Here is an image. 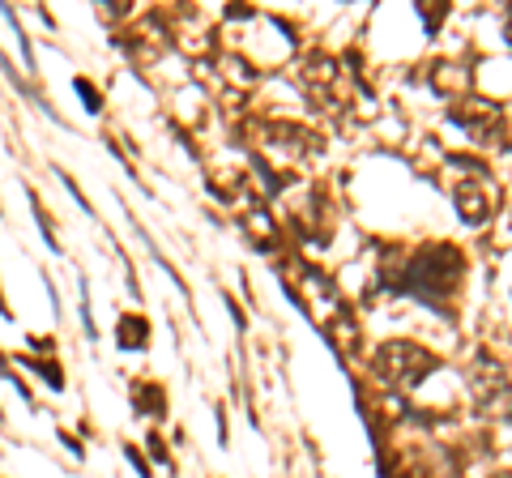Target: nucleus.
I'll return each mask as SVG.
<instances>
[{"instance_id": "nucleus-1", "label": "nucleus", "mask_w": 512, "mask_h": 478, "mask_svg": "<svg viewBox=\"0 0 512 478\" xmlns=\"http://www.w3.org/2000/svg\"><path fill=\"white\" fill-rule=\"evenodd\" d=\"M461 274H466V257L448 244H427L423 252H414L402 269V291H414L423 299H448L461 286Z\"/></svg>"}, {"instance_id": "nucleus-2", "label": "nucleus", "mask_w": 512, "mask_h": 478, "mask_svg": "<svg viewBox=\"0 0 512 478\" xmlns=\"http://www.w3.org/2000/svg\"><path fill=\"white\" fill-rule=\"evenodd\" d=\"M431 368H436V359L414 342H389L380 350V372L389 380H397V385H419Z\"/></svg>"}, {"instance_id": "nucleus-3", "label": "nucleus", "mask_w": 512, "mask_h": 478, "mask_svg": "<svg viewBox=\"0 0 512 478\" xmlns=\"http://www.w3.org/2000/svg\"><path fill=\"white\" fill-rule=\"evenodd\" d=\"M457 120L466 124V129H470L478 141H491L495 129H500V111L487 107V103H466V107L457 111Z\"/></svg>"}, {"instance_id": "nucleus-4", "label": "nucleus", "mask_w": 512, "mask_h": 478, "mask_svg": "<svg viewBox=\"0 0 512 478\" xmlns=\"http://www.w3.org/2000/svg\"><path fill=\"white\" fill-rule=\"evenodd\" d=\"M457 210H461V218L478 227V222H487V214H491V197L478 184H461L457 188Z\"/></svg>"}, {"instance_id": "nucleus-5", "label": "nucleus", "mask_w": 512, "mask_h": 478, "mask_svg": "<svg viewBox=\"0 0 512 478\" xmlns=\"http://www.w3.org/2000/svg\"><path fill=\"white\" fill-rule=\"evenodd\" d=\"M120 338L128 346H141V338H146V321H141V316H124V321H120Z\"/></svg>"}, {"instance_id": "nucleus-6", "label": "nucleus", "mask_w": 512, "mask_h": 478, "mask_svg": "<svg viewBox=\"0 0 512 478\" xmlns=\"http://www.w3.org/2000/svg\"><path fill=\"white\" fill-rule=\"evenodd\" d=\"M508 478H512V474H508Z\"/></svg>"}]
</instances>
